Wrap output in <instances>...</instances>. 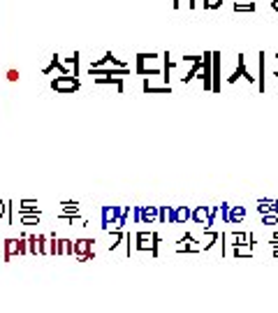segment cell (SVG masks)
<instances>
[{
    "label": "cell",
    "instance_id": "obj_1",
    "mask_svg": "<svg viewBox=\"0 0 278 313\" xmlns=\"http://www.w3.org/2000/svg\"><path fill=\"white\" fill-rule=\"evenodd\" d=\"M158 232H137L135 234V248L137 250H149L151 255L155 258L158 255Z\"/></svg>",
    "mask_w": 278,
    "mask_h": 313
},
{
    "label": "cell",
    "instance_id": "obj_2",
    "mask_svg": "<svg viewBox=\"0 0 278 313\" xmlns=\"http://www.w3.org/2000/svg\"><path fill=\"white\" fill-rule=\"evenodd\" d=\"M123 209L121 207H105L102 209V230L109 232V230H118V218H121Z\"/></svg>",
    "mask_w": 278,
    "mask_h": 313
},
{
    "label": "cell",
    "instance_id": "obj_3",
    "mask_svg": "<svg viewBox=\"0 0 278 313\" xmlns=\"http://www.w3.org/2000/svg\"><path fill=\"white\" fill-rule=\"evenodd\" d=\"M236 58H239V61H236V70H234V74H232V77H227V82H230V83H236L239 79H241V77H244L248 83H255V77H253V74L246 70V56H244V53H239Z\"/></svg>",
    "mask_w": 278,
    "mask_h": 313
},
{
    "label": "cell",
    "instance_id": "obj_4",
    "mask_svg": "<svg viewBox=\"0 0 278 313\" xmlns=\"http://www.w3.org/2000/svg\"><path fill=\"white\" fill-rule=\"evenodd\" d=\"M153 58H158V53H137V74H141V77H146V74H151V77H158L160 74V70L158 67H149L146 65V61H153Z\"/></svg>",
    "mask_w": 278,
    "mask_h": 313
},
{
    "label": "cell",
    "instance_id": "obj_5",
    "mask_svg": "<svg viewBox=\"0 0 278 313\" xmlns=\"http://www.w3.org/2000/svg\"><path fill=\"white\" fill-rule=\"evenodd\" d=\"M211 91H220V53H211Z\"/></svg>",
    "mask_w": 278,
    "mask_h": 313
},
{
    "label": "cell",
    "instance_id": "obj_6",
    "mask_svg": "<svg viewBox=\"0 0 278 313\" xmlns=\"http://www.w3.org/2000/svg\"><path fill=\"white\" fill-rule=\"evenodd\" d=\"M200 77H202V83H204V91H211V53L206 51L202 56V70H200Z\"/></svg>",
    "mask_w": 278,
    "mask_h": 313
},
{
    "label": "cell",
    "instance_id": "obj_7",
    "mask_svg": "<svg viewBox=\"0 0 278 313\" xmlns=\"http://www.w3.org/2000/svg\"><path fill=\"white\" fill-rule=\"evenodd\" d=\"M193 216V209L188 207H176L174 209V216H171V225H185Z\"/></svg>",
    "mask_w": 278,
    "mask_h": 313
},
{
    "label": "cell",
    "instance_id": "obj_8",
    "mask_svg": "<svg viewBox=\"0 0 278 313\" xmlns=\"http://www.w3.org/2000/svg\"><path fill=\"white\" fill-rule=\"evenodd\" d=\"M54 88L56 91H63V93H67V91H77V88H79V82L72 79V77H61V79H56L54 82Z\"/></svg>",
    "mask_w": 278,
    "mask_h": 313
},
{
    "label": "cell",
    "instance_id": "obj_9",
    "mask_svg": "<svg viewBox=\"0 0 278 313\" xmlns=\"http://www.w3.org/2000/svg\"><path fill=\"white\" fill-rule=\"evenodd\" d=\"M75 250L84 258V260H91V258H93V239H79Z\"/></svg>",
    "mask_w": 278,
    "mask_h": 313
},
{
    "label": "cell",
    "instance_id": "obj_10",
    "mask_svg": "<svg viewBox=\"0 0 278 313\" xmlns=\"http://www.w3.org/2000/svg\"><path fill=\"white\" fill-rule=\"evenodd\" d=\"M107 63H111V65H116V67H128V63H125V61H121V58H116V56H114L111 51H107L105 56H102V58H100V61L93 63L91 67H102V65H107Z\"/></svg>",
    "mask_w": 278,
    "mask_h": 313
},
{
    "label": "cell",
    "instance_id": "obj_11",
    "mask_svg": "<svg viewBox=\"0 0 278 313\" xmlns=\"http://www.w3.org/2000/svg\"><path fill=\"white\" fill-rule=\"evenodd\" d=\"M244 218H246V209L244 207H230V211H227V220H225V223L236 225V223H241Z\"/></svg>",
    "mask_w": 278,
    "mask_h": 313
},
{
    "label": "cell",
    "instance_id": "obj_12",
    "mask_svg": "<svg viewBox=\"0 0 278 313\" xmlns=\"http://www.w3.org/2000/svg\"><path fill=\"white\" fill-rule=\"evenodd\" d=\"M155 220H158V207L139 209V223H155Z\"/></svg>",
    "mask_w": 278,
    "mask_h": 313
},
{
    "label": "cell",
    "instance_id": "obj_13",
    "mask_svg": "<svg viewBox=\"0 0 278 313\" xmlns=\"http://www.w3.org/2000/svg\"><path fill=\"white\" fill-rule=\"evenodd\" d=\"M257 211L260 214H278V202L276 199H260L257 202Z\"/></svg>",
    "mask_w": 278,
    "mask_h": 313
},
{
    "label": "cell",
    "instance_id": "obj_14",
    "mask_svg": "<svg viewBox=\"0 0 278 313\" xmlns=\"http://www.w3.org/2000/svg\"><path fill=\"white\" fill-rule=\"evenodd\" d=\"M171 216H174V207H158V223L160 225H171Z\"/></svg>",
    "mask_w": 278,
    "mask_h": 313
},
{
    "label": "cell",
    "instance_id": "obj_15",
    "mask_svg": "<svg viewBox=\"0 0 278 313\" xmlns=\"http://www.w3.org/2000/svg\"><path fill=\"white\" fill-rule=\"evenodd\" d=\"M200 70H202V58H200V61H195V63H190V72L185 74V77H181V79H183V83L193 82L195 77H197V72H200Z\"/></svg>",
    "mask_w": 278,
    "mask_h": 313
},
{
    "label": "cell",
    "instance_id": "obj_16",
    "mask_svg": "<svg viewBox=\"0 0 278 313\" xmlns=\"http://www.w3.org/2000/svg\"><path fill=\"white\" fill-rule=\"evenodd\" d=\"M227 237V234H225ZM227 239L232 241V246H241V244H248V232H232Z\"/></svg>",
    "mask_w": 278,
    "mask_h": 313
},
{
    "label": "cell",
    "instance_id": "obj_17",
    "mask_svg": "<svg viewBox=\"0 0 278 313\" xmlns=\"http://www.w3.org/2000/svg\"><path fill=\"white\" fill-rule=\"evenodd\" d=\"M144 93H167V95H170V93H171V88H170V83H167V86H160V88H158V86H151L149 82H144Z\"/></svg>",
    "mask_w": 278,
    "mask_h": 313
},
{
    "label": "cell",
    "instance_id": "obj_18",
    "mask_svg": "<svg viewBox=\"0 0 278 313\" xmlns=\"http://www.w3.org/2000/svg\"><path fill=\"white\" fill-rule=\"evenodd\" d=\"M234 12H255V2L253 0H239V2H234Z\"/></svg>",
    "mask_w": 278,
    "mask_h": 313
},
{
    "label": "cell",
    "instance_id": "obj_19",
    "mask_svg": "<svg viewBox=\"0 0 278 313\" xmlns=\"http://www.w3.org/2000/svg\"><path fill=\"white\" fill-rule=\"evenodd\" d=\"M162 63H165V65H162V79H165V82L170 83V70H171L170 51H165V53H162Z\"/></svg>",
    "mask_w": 278,
    "mask_h": 313
},
{
    "label": "cell",
    "instance_id": "obj_20",
    "mask_svg": "<svg viewBox=\"0 0 278 313\" xmlns=\"http://www.w3.org/2000/svg\"><path fill=\"white\" fill-rule=\"evenodd\" d=\"M257 63H260V93H264V53L260 51V58H257Z\"/></svg>",
    "mask_w": 278,
    "mask_h": 313
},
{
    "label": "cell",
    "instance_id": "obj_21",
    "mask_svg": "<svg viewBox=\"0 0 278 313\" xmlns=\"http://www.w3.org/2000/svg\"><path fill=\"white\" fill-rule=\"evenodd\" d=\"M220 239V234H218V232H209V234H206V239H204V248H211V246H214V241H218Z\"/></svg>",
    "mask_w": 278,
    "mask_h": 313
},
{
    "label": "cell",
    "instance_id": "obj_22",
    "mask_svg": "<svg viewBox=\"0 0 278 313\" xmlns=\"http://www.w3.org/2000/svg\"><path fill=\"white\" fill-rule=\"evenodd\" d=\"M262 223H264V225H276L278 214H262Z\"/></svg>",
    "mask_w": 278,
    "mask_h": 313
},
{
    "label": "cell",
    "instance_id": "obj_23",
    "mask_svg": "<svg viewBox=\"0 0 278 313\" xmlns=\"http://www.w3.org/2000/svg\"><path fill=\"white\" fill-rule=\"evenodd\" d=\"M223 5V0H204V7L206 10H218Z\"/></svg>",
    "mask_w": 278,
    "mask_h": 313
},
{
    "label": "cell",
    "instance_id": "obj_24",
    "mask_svg": "<svg viewBox=\"0 0 278 313\" xmlns=\"http://www.w3.org/2000/svg\"><path fill=\"white\" fill-rule=\"evenodd\" d=\"M202 56H183V63H195V61H200Z\"/></svg>",
    "mask_w": 278,
    "mask_h": 313
},
{
    "label": "cell",
    "instance_id": "obj_25",
    "mask_svg": "<svg viewBox=\"0 0 278 313\" xmlns=\"http://www.w3.org/2000/svg\"><path fill=\"white\" fill-rule=\"evenodd\" d=\"M171 7H174V10H179V7H181V0H174V2H171Z\"/></svg>",
    "mask_w": 278,
    "mask_h": 313
},
{
    "label": "cell",
    "instance_id": "obj_26",
    "mask_svg": "<svg viewBox=\"0 0 278 313\" xmlns=\"http://www.w3.org/2000/svg\"><path fill=\"white\" fill-rule=\"evenodd\" d=\"M271 253H274V258H278V244H274V248H271Z\"/></svg>",
    "mask_w": 278,
    "mask_h": 313
},
{
    "label": "cell",
    "instance_id": "obj_27",
    "mask_svg": "<svg viewBox=\"0 0 278 313\" xmlns=\"http://www.w3.org/2000/svg\"><path fill=\"white\" fill-rule=\"evenodd\" d=\"M188 7H190V10H195V7H197V2H195V0H188Z\"/></svg>",
    "mask_w": 278,
    "mask_h": 313
},
{
    "label": "cell",
    "instance_id": "obj_28",
    "mask_svg": "<svg viewBox=\"0 0 278 313\" xmlns=\"http://www.w3.org/2000/svg\"><path fill=\"white\" fill-rule=\"evenodd\" d=\"M271 10H276V12H278V0H271Z\"/></svg>",
    "mask_w": 278,
    "mask_h": 313
},
{
    "label": "cell",
    "instance_id": "obj_29",
    "mask_svg": "<svg viewBox=\"0 0 278 313\" xmlns=\"http://www.w3.org/2000/svg\"><path fill=\"white\" fill-rule=\"evenodd\" d=\"M276 58H278V53H276ZM274 77L278 79V65H276V70H274Z\"/></svg>",
    "mask_w": 278,
    "mask_h": 313
},
{
    "label": "cell",
    "instance_id": "obj_30",
    "mask_svg": "<svg viewBox=\"0 0 278 313\" xmlns=\"http://www.w3.org/2000/svg\"><path fill=\"white\" fill-rule=\"evenodd\" d=\"M274 241H278V232H274Z\"/></svg>",
    "mask_w": 278,
    "mask_h": 313
},
{
    "label": "cell",
    "instance_id": "obj_31",
    "mask_svg": "<svg viewBox=\"0 0 278 313\" xmlns=\"http://www.w3.org/2000/svg\"><path fill=\"white\" fill-rule=\"evenodd\" d=\"M0 214H2V204H0Z\"/></svg>",
    "mask_w": 278,
    "mask_h": 313
},
{
    "label": "cell",
    "instance_id": "obj_32",
    "mask_svg": "<svg viewBox=\"0 0 278 313\" xmlns=\"http://www.w3.org/2000/svg\"><path fill=\"white\" fill-rule=\"evenodd\" d=\"M234 2H239V0H234Z\"/></svg>",
    "mask_w": 278,
    "mask_h": 313
}]
</instances>
